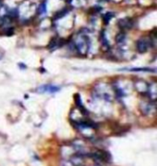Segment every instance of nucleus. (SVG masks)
Here are the masks:
<instances>
[{
  "mask_svg": "<svg viewBox=\"0 0 157 166\" xmlns=\"http://www.w3.org/2000/svg\"><path fill=\"white\" fill-rule=\"evenodd\" d=\"M41 92H49V93H55V92L59 91V88L55 86H52V85H43L42 89L40 88Z\"/></svg>",
  "mask_w": 157,
  "mask_h": 166,
  "instance_id": "2",
  "label": "nucleus"
},
{
  "mask_svg": "<svg viewBox=\"0 0 157 166\" xmlns=\"http://www.w3.org/2000/svg\"><path fill=\"white\" fill-rule=\"evenodd\" d=\"M149 45H151V40H148L146 39H141L137 41V44H136V47H137V50L138 52H145L147 49H148Z\"/></svg>",
  "mask_w": 157,
  "mask_h": 166,
  "instance_id": "1",
  "label": "nucleus"
}]
</instances>
